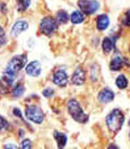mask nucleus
Here are the masks:
<instances>
[{
	"label": "nucleus",
	"instance_id": "39448f33",
	"mask_svg": "<svg viewBox=\"0 0 130 149\" xmlns=\"http://www.w3.org/2000/svg\"><path fill=\"white\" fill-rule=\"evenodd\" d=\"M25 63H26V55H18V56H15L8 62V65L5 70L9 71V72L13 73H18L24 67H25Z\"/></svg>",
	"mask_w": 130,
	"mask_h": 149
},
{
	"label": "nucleus",
	"instance_id": "a878e982",
	"mask_svg": "<svg viewBox=\"0 0 130 149\" xmlns=\"http://www.w3.org/2000/svg\"><path fill=\"white\" fill-rule=\"evenodd\" d=\"M7 126H8V123H7V120H5V118L3 116V118H1V131L3 132L7 130Z\"/></svg>",
	"mask_w": 130,
	"mask_h": 149
},
{
	"label": "nucleus",
	"instance_id": "9d476101",
	"mask_svg": "<svg viewBox=\"0 0 130 149\" xmlns=\"http://www.w3.org/2000/svg\"><path fill=\"white\" fill-rule=\"evenodd\" d=\"M71 82L75 85H83L86 82V71L82 67H78L72 73V77H71Z\"/></svg>",
	"mask_w": 130,
	"mask_h": 149
},
{
	"label": "nucleus",
	"instance_id": "412c9836",
	"mask_svg": "<svg viewBox=\"0 0 130 149\" xmlns=\"http://www.w3.org/2000/svg\"><path fill=\"white\" fill-rule=\"evenodd\" d=\"M24 90H25V88H24V85H17V86L15 88V89L12 90V95L13 97H20V95H22L24 94Z\"/></svg>",
	"mask_w": 130,
	"mask_h": 149
},
{
	"label": "nucleus",
	"instance_id": "7ed1b4c3",
	"mask_svg": "<svg viewBox=\"0 0 130 149\" xmlns=\"http://www.w3.org/2000/svg\"><path fill=\"white\" fill-rule=\"evenodd\" d=\"M25 115L29 120L33 122V123H36V124H41L45 119L44 111H42V109L37 105H28L26 106Z\"/></svg>",
	"mask_w": 130,
	"mask_h": 149
},
{
	"label": "nucleus",
	"instance_id": "dca6fc26",
	"mask_svg": "<svg viewBox=\"0 0 130 149\" xmlns=\"http://www.w3.org/2000/svg\"><path fill=\"white\" fill-rule=\"evenodd\" d=\"M84 18L86 17H84V15L80 12V10H74L70 16V20L72 24H82L84 21Z\"/></svg>",
	"mask_w": 130,
	"mask_h": 149
},
{
	"label": "nucleus",
	"instance_id": "7c9ffc66",
	"mask_svg": "<svg viewBox=\"0 0 130 149\" xmlns=\"http://www.w3.org/2000/svg\"><path fill=\"white\" fill-rule=\"evenodd\" d=\"M129 50H130V49H129Z\"/></svg>",
	"mask_w": 130,
	"mask_h": 149
},
{
	"label": "nucleus",
	"instance_id": "f257e3e1",
	"mask_svg": "<svg viewBox=\"0 0 130 149\" xmlns=\"http://www.w3.org/2000/svg\"><path fill=\"white\" fill-rule=\"evenodd\" d=\"M124 120H125V116H124L122 111L120 109H115L112 110L105 118V122H107V127L110 132H117L120 131V128L122 127Z\"/></svg>",
	"mask_w": 130,
	"mask_h": 149
},
{
	"label": "nucleus",
	"instance_id": "2eb2a0df",
	"mask_svg": "<svg viewBox=\"0 0 130 149\" xmlns=\"http://www.w3.org/2000/svg\"><path fill=\"white\" fill-rule=\"evenodd\" d=\"M54 139H55V141L58 143V147L59 148H63L66 145V143H67V136H66L65 134H62V132L55 131L54 132Z\"/></svg>",
	"mask_w": 130,
	"mask_h": 149
},
{
	"label": "nucleus",
	"instance_id": "ddd939ff",
	"mask_svg": "<svg viewBox=\"0 0 130 149\" xmlns=\"http://www.w3.org/2000/svg\"><path fill=\"white\" fill-rule=\"evenodd\" d=\"M109 24H110V21H109L108 15H100L96 20V28L99 30H105V29H108Z\"/></svg>",
	"mask_w": 130,
	"mask_h": 149
},
{
	"label": "nucleus",
	"instance_id": "9b49d317",
	"mask_svg": "<svg viewBox=\"0 0 130 149\" xmlns=\"http://www.w3.org/2000/svg\"><path fill=\"white\" fill-rule=\"evenodd\" d=\"M129 64L128 62H126L125 59H124L122 56H121V55H115V56L112 58V60H110V64H109V68H110V71H113V72H115V71H120L121 68L124 67V64Z\"/></svg>",
	"mask_w": 130,
	"mask_h": 149
},
{
	"label": "nucleus",
	"instance_id": "c85d7f7f",
	"mask_svg": "<svg viewBox=\"0 0 130 149\" xmlns=\"http://www.w3.org/2000/svg\"><path fill=\"white\" fill-rule=\"evenodd\" d=\"M4 148H16V145H13V144H7V145H4Z\"/></svg>",
	"mask_w": 130,
	"mask_h": 149
},
{
	"label": "nucleus",
	"instance_id": "f3484780",
	"mask_svg": "<svg viewBox=\"0 0 130 149\" xmlns=\"http://www.w3.org/2000/svg\"><path fill=\"white\" fill-rule=\"evenodd\" d=\"M16 74L17 73H13V72H9V71L5 70L3 72V81L8 85H12L15 82V79H16Z\"/></svg>",
	"mask_w": 130,
	"mask_h": 149
},
{
	"label": "nucleus",
	"instance_id": "f03ea898",
	"mask_svg": "<svg viewBox=\"0 0 130 149\" xmlns=\"http://www.w3.org/2000/svg\"><path fill=\"white\" fill-rule=\"evenodd\" d=\"M67 110L70 113V115L75 119L79 123H86L88 122V115H86L82 109V106L79 105V102L76 100H70L67 102Z\"/></svg>",
	"mask_w": 130,
	"mask_h": 149
},
{
	"label": "nucleus",
	"instance_id": "5701e85b",
	"mask_svg": "<svg viewBox=\"0 0 130 149\" xmlns=\"http://www.w3.org/2000/svg\"><path fill=\"white\" fill-rule=\"evenodd\" d=\"M42 94H44V97L49 98V97H51V95L54 94V90H53V89H50V88H47V89H45L44 92H42Z\"/></svg>",
	"mask_w": 130,
	"mask_h": 149
},
{
	"label": "nucleus",
	"instance_id": "4be33fe9",
	"mask_svg": "<svg viewBox=\"0 0 130 149\" xmlns=\"http://www.w3.org/2000/svg\"><path fill=\"white\" fill-rule=\"evenodd\" d=\"M122 24H124V26H126V28H130V9L126 10V13L124 15Z\"/></svg>",
	"mask_w": 130,
	"mask_h": 149
},
{
	"label": "nucleus",
	"instance_id": "a211bd4d",
	"mask_svg": "<svg viewBox=\"0 0 130 149\" xmlns=\"http://www.w3.org/2000/svg\"><path fill=\"white\" fill-rule=\"evenodd\" d=\"M116 85H117L118 89H125L129 85V80L125 74H120V76L116 79Z\"/></svg>",
	"mask_w": 130,
	"mask_h": 149
},
{
	"label": "nucleus",
	"instance_id": "f8f14e48",
	"mask_svg": "<svg viewBox=\"0 0 130 149\" xmlns=\"http://www.w3.org/2000/svg\"><path fill=\"white\" fill-rule=\"evenodd\" d=\"M99 101L101 103H109L115 100V93L109 89V88H104L103 90H100L99 93Z\"/></svg>",
	"mask_w": 130,
	"mask_h": 149
},
{
	"label": "nucleus",
	"instance_id": "4468645a",
	"mask_svg": "<svg viewBox=\"0 0 130 149\" xmlns=\"http://www.w3.org/2000/svg\"><path fill=\"white\" fill-rule=\"evenodd\" d=\"M117 41V38H104L103 39V43H101V47H103V51H104V54H109L110 51H113V49H115V42Z\"/></svg>",
	"mask_w": 130,
	"mask_h": 149
},
{
	"label": "nucleus",
	"instance_id": "393cba45",
	"mask_svg": "<svg viewBox=\"0 0 130 149\" xmlns=\"http://www.w3.org/2000/svg\"><path fill=\"white\" fill-rule=\"evenodd\" d=\"M21 147H22V148H25V149L32 148V141H30V140H28V139H26V140H24V141H22V144H21Z\"/></svg>",
	"mask_w": 130,
	"mask_h": 149
},
{
	"label": "nucleus",
	"instance_id": "b1692460",
	"mask_svg": "<svg viewBox=\"0 0 130 149\" xmlns=\"http://www.w3.org/2000/svg\"><path fill=\"white\" fill-rule=\"evenodd\" d=\"M97 74H99V70H97V65L92 68V81H97Z\"/></svg>",
	"mask_w": 130,
	"mask_h": 149
},
{
	"label": "nucleus",
	"instance_id": "6e6552de",
	"mask_svg": "<svg viewBox=\"0 0 130 149\" xmlns=\"http://www.w3.org/2000/svg\"><path fill=\"white\" fill-rule=\"evenodd\" d=\"M25 72L28 76H32V77H38L42 72V67H41V63L34 60V62L29 63L25 68Z\"/></svg>",
	"mask_w": 130,
	"mask_h": 149
},
{
	"label": "nucleus",
	"instance_id": "cd10ccee",
	"mask_svg": "<svg viewBox=\"0 0 130 149\" xmlns=\"http://www.w3.org/2000/svg\"><path fill=\"white\" fill-rule=\"evenodd\" d=\"M24 135H25V132H24V130H20V131H18V136H20V137H22Z\"/></svg>",
	"mask_w": 130,
	"mask_h": 149
},
{
	"label": "nucleus",
	"instance_id": "bb28decb",
	"mask_svg": "<svg viewBox=\"0 0 130 149\" xmlns=\"http://www.w3.org/2000/svg\"><path fill=\"white\" fill-rule=\"evenodd\" d=\"M13 114H15L16 116H18V118H22V115H21V113H20L18 109H13Z\"/></svg>",
	"mask_w": 130,
	"mask_h": 149
},
{
	"label": "nucleus",
	"instance_id": "c756f323",
	"mask_svg": "<svg viewBox=\"0 0 130 149\" xmlns=\"http://www.w3.org/2000/svg\"><path fill=\"white\" fill-rule=\"evenodd\" d=\"M129 127H130V119H129Z\"/></svg>",
	"mask_w": 130,
	"mask_h": 149
},
{
	"label": "nucleus",
	"instance_id": "20e7f679",
	"mask_svg": "<svg viewBox=\"0 0 130 149\" xmlns=\"http://www.w3.org/2000/svg\"><path fill=\"white\" fill-rule=\"evenodd\" d=\"M58 21L55 20L54 17H44L39 22V30L45 34V36H51L53 33L57 31V28H58Z\"/></svg>",
	"mask_w": 130,
	"mask_h": 149
},
{
	"label": "nucleus",
	"instance_id": "1a4fd4ad",
	"mask_svg": "<svg viewBox=\"0 0 130 149\" xmlns=\"http://www.w3.org/2000/svg\"><path fill=\"white\" fill-rule=\"evenodd\" d=\"M28 28H29V24L26 22L25 20L17 21V22L12 26V30H11V37H12V38H16V37L20 36L21 33H24V31H25Z\"/></svg>",
	"mask_w": 130,
	"mask_h": 149
},
{
	"label": "nucleus",
	"instance_id": "6ab92c4d",
	"mask_svg": "<svg viewBox=\"0 0 130 149\" xmlns=\"http://www.w3.org/2000/svg\"><path fill=\"white\" fill-rule=\"evenodd\" d=\"M57 21L59 24H66L68 21V15H67V12L66 10H58V13H57Z\"/></svg>",
	"mask_w": 130,
	"mask_h": 149
},
{
	"label": "nucleus",
	"instance_id": "aec40b11",
	"mask_svg": "<svg viewBox=\"0 0 130 149\" xmlns=\"http://www.w3.org/2000/svg\"><path fill=\"white\" fill-rule=\"evenodd\" d=\"M17 5H18V10L20 12H24L29 8L30 5V0H17Z\"/></svg>",
	"mask_w": 130,
	"mask_h": 149
},
{
	"label": "nucleus",
	"instance_id": "423d86ee",
	"mask_svg": "<svg viewBox=\"0 0 130 149\" xmlns=\"http://www.w3.org/2000/svg\"><path fill=\"white\" fill-rule=\"evenodd\" d=\"M100 4L97 0H79V8L82 12H84V15H93L95 12H97Z\"/></svg>",
	"mask_w": 130,
	"mask_h": 149
},
{
	"label": "nucleus",
	"instance_id": "0eeeda50",
	"mask_svg": "<svg viewBox=\"0 0 130 149\" xmlns=\"http://www.w3.org/2000/svg\"><path fill=\"white\" fill-rule=\"evenodd\" d=\"M67 80H68L67 72L63 68H59L58 71H55L54 76H53V82L55 85H58V86H65L67 84Z\"/></svg>",
	"mask_w": 130,
	"mask_h": 149
}]
</instances>
